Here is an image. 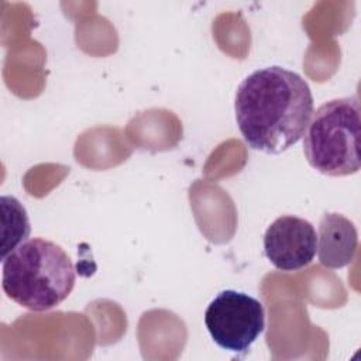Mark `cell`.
<instances>
[{
  "label": "cell",
  "instance_id": "cell-1",
  "mask_svg": "<svg viewBox=\"0 0 361 361\" xmlns=\"http://www.w3.org/2000/svg\"><path fill=\"white\" fill-rule=\"evenodd\" d=\"M234 111L248 147L278 155L303 137L313 114V96L299 73L274 65L243 79Z\"/></svg>",
  "mask_w": 361,
  "mask_h": 361
},
{
  "label": "cell",
  "instance_id": "cell-2",
  "mask_svg": "<svg viewBox=\"0 0 361 361\" xmlns=\"http://www.w3.org/2000/svg\"><path fill=\"white\" fill-rule=\"evenodd\" d=\"M1 286L8 299L45 312L62 303L75 286V267L65 250L45 238H30L1 258Z\"/></svg>",
  "mask_w": 361,
  "mask_h": 361
},
{
  "label": "cell",
  "instance_id": "cell-3",
  "mask_svg": "<svg viewBox=\"0 0 361 361\" xmlns=\"http://www.w3.org/2000/svg\"><path fill=\"white\" fill-rule=\"evenodd\" d=\"M360 102L338 97L313 111L303 134V154L309 165L327 176H347L360 171Z\"/></svg>",
  "mask_w": 361,
  "mask_h": 361
},
{
  "label": "cell",
  "instance_id": "cell-4",
  "mask_svg": "<svg viewBox=\"0 0 361 361\" xmlns=\"http://www.w3.org/2000/svg\"><path fill=\"white\" fill-rule=\"evenodd\" d=\"M204 326L220 348L245 354L265 329V309L254 296L226 289L207 305Z\"/></svg>",
  "mask_w": 361,
  "mask_h": 361
},
{
  "label": "cell",
  "instance_id": "cell-5",
  "mask_svg": "<svg viewBox=\"0 0 361 361\" xmlns=\"http://www.w3.org/2000/svg\"><path fill=\"white\" fill-rule=\"evenodd\" d=\"M317 234L313 224L302 217L285 214L275 219L264 234V254L281 271H298L316 255Z\"/></svg>",
  "mask_w": 361,
  "mask_h": 361
},
{
  "label": "cell",
  "instance_id": "cell-6",
  "mask_svg": "<svg viewBox=\"0 0 361 361\" xmlns=\"http://www.w3.org/2000/svg\"><path fill=\"white\" fill-rule=\"evenodd\" d=\"M358 233L351 220L340 213H324L319 223L316 254L319 262L330 269L348 265L357 252Z\"/></svg>",
  "mask_w": 361,
  "mask_h": 361
},
{
  "label": "cell",
  "instance_id": "cell-7",
  "mask_svg": "<svg viewBox=\"0 0 361 361\" xmlns=\"http://www.w3.org/2000/svg\"><path fill=\"white\" fill-rule=\"evenodd\" d=\"M3 212V244L1 258L10 254L21 243L28 240L30 221L24 206L13 196H1Z\"/></svg>",
  "mask_w": 361,
  "mask_h": 361
}]
</instances>
